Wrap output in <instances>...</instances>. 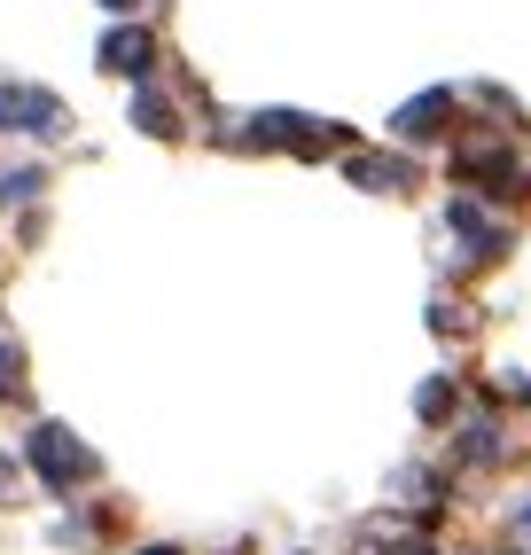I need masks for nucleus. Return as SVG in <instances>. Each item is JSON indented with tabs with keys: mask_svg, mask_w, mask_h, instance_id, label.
<instances>
[{
	"mask_svg": "<svg viewBox=\"0 0 531 555\" xmlns=\"http://www.w3.org/2000/svg\"><path fill=\"white\" fill-rule=\"evenodd\" d=\"M31 469H40L48 486H79V477H94V454L70 447V430H40L31 438Z\"/></svg>",
	"mask_w": 531,
	"mask_h": 555,
	"instance_id": "obj_1",
	"label": "nucleus"
},
{
	"mask_svg": "<svg viewBox=\"0 0 531 555\" xmlns=\"http://www.w3.org/2000/svg\"><path fill=\"white\" fill-rule=\"evenodd\" d=\"M102 63H109V70H133V79H141V70H148V31H118V40L102 48Z\"/></svg>",
	"mask_w": 531,
	"mask_h": 555,
	"instance_id": "obj_2",
	"label": "nucleus"
},
{
	"mask_svg": "<svg viewBox=\"0 0 531 555\" xmlns=\"http://www.w3.org/2000/svg\"><path fill=\"white\" fill-rule=\"evenodd\" d=\"M24 376H16V352H0V391H16Z\"/></svg>",
	"mask_w": 531,
	"mask_h": 555,
	"instance_id": "obj_3",
	"label": "nucleus"
},
{
	"mask_svg": "<svg viewBox=\"0 0 531 555\" xmlns=\"http://www.w3.org/2000/svg\"><path fill=\"white\" fill-rule=\"evenodd\" d=\"M141 555H172V547H141Z\"/></svg>",
	"mask_w": 531,
	"mask_h": 555,
	"instance_id": "obj_4",
	"label": "nucleus"
},
{
	"mask_svg": "<svg viewBox=\"0 0 531 555\" xmlns=\"http://www.w3.org/2000/svg\"><path fill=\"white\" fill-rule=\"evenodd\" d=\"M109 9H133V0H109Z\"/></svg>",
	"mask_w": 531,
	"mask_h": 555,
	"instance_id": "obj_5",
	"label": "nucleus"
}]
</instances>
